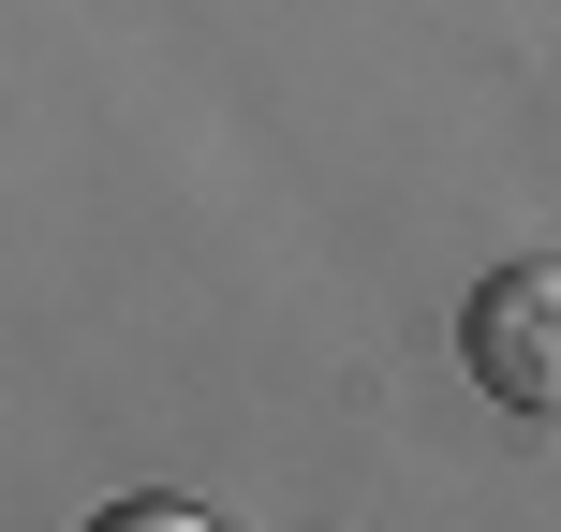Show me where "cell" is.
Here are the masks:
<instances>
[{
  "label": "cell",
  "instance_id": "1",
  "mask_svg": "<svg viewBox=\"0 0 561 532\" xmlns=\"http://www.w3.org/2000/svg\"><path fill=\"white\" fill-rule=\"evenodd\" d=\"M458 370H473L503 415L561 429V252H517L458 296Z\"/></svg>",
  "mask_w": 561,
  "mask_h": 532
},
{
  "label": "cell",
  "instance_id": "2",
  "mask_svg": "<svg viewBox=\"0 0 561 532\" xmlns=\"http://www.w3.org/2000/svg\"><path fill=\"white\" fill-rule=\"evenodd\" d=\"M89 532H222V518H207V503H163V488H148V503H104Z\"/></svg>",
  "mask_w": 561,
  "mask_h": 532
}]
</instances>
